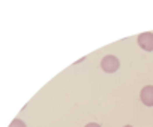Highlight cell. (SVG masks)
I'll return each mask as SVG.
<instances>
[{"label":"cell","instance_id":"cell-5","mask_svg":"<svg viewBox=\"0 0 153 127\" xmlns=\"http://www.w3.org/2000/svg\"><path fill=\"white\" fill-rule=\"evenodd\" d=\"M86 127H101L99 124H96V123H90V124H87Z\"/></svg>","mask_w":153,"mask_h":127},{"label":"cell","instance_id":"cell-3","mask_svg":"<svg viewBox=\"0 0 153 127\" xmlns=\"http://www.w3.org/2000/svg\"><path fill=\"white\" fill-rule=\"evenodd\" d=\"M140 99L146 106H153V85H146L140 93Z\"/></svg>","mask_w":153,"mask_h":127},{"label":"cell","instance_id":"cell-6","mask_svg":"<svg viewBox=\"0 0 153 127\" xmlns=\"http://www.w3.org/2000/svg\"><path fill=\"white\" fill-rule=\"evenodd\" d=\"M125 127H132V126H125Z\"/></svg>","mask_w":153,"mask_h":127},{"label":"cell","instance_id":"cell-2","mask_svg":"<svg viewBox=\"0 0 153 127\" xmlns=\"http://www.w3.org/2000/svg\"><path fill=\"white\" fill-rule=\"evenodd\" d=\"M138 45L147 51V52H152L153 51V33L147 31V33H141L138 36Z\"/></svg>","mask_w":153,"mask_h":127},{"label":"cell","instance_id":"cell-4","mask_svg":"<svg viewBox=\"0 0 153 127\" xmlns=\"http://www.w3.org/2000/svg\"><path fill=\"white\" fill-rule=\"evenodd\" d=\"M11 127H26V124L21 120H14V123L11 124Z\"/></svg>","mask_w":153,"mask_h":127},{"label":"cell","instance_id":"cell-1","mask_svg":"<svg viewBox=\"0 0 153 127\" xmlns=\"http://www.w3.org/2000/svg\"><path fill=\"white\" fill-rule=\"evenodd\" d=\"M101 66H102V69H104L105 72L113 73V72H116V70L120 67V61H119L114 56H107V57L102 58Z\"/></svg>","mask_w":153,"mask_h":127}]
</instances>
